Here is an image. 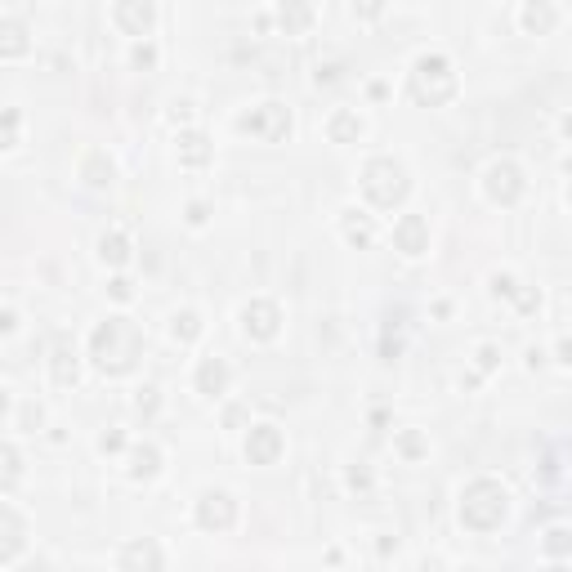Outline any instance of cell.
I'll list each match as a JSON object with an SVG mask.
<instances>
[{"mask_svg":"<svg viewBox=\"0 0 572 572\" xmlns=\"http://www.w3.org/2000/svg\"><path fill=\"white\" fill-rule=\"evenodd\" d=\"M246 451H250L255 461H273V456H277V429H273V425H260V429H255V447L246 443Z\"/></svg>","mask_w":572,"mask_h":572,"instance_id":"52a82bcc","label":"cell"},{"mask_svg":"<svg viewBox=\"0 0 572 572\" xmlns=\"http://www.w3.org/2000/svg\"><path fill=\"white\" fill-rule=\"evenodd\" d=\"M183 143H188V161H201V157H206V148H201V139H197V134H188Z\"/></svg>","mask_w":572,"mask_h":572,"instance_id":"4fadbf2b","label":"cell"},{"mask_svg":"<svg viewBox=\"0 0 572 572\" xmlns=\"http://www.w3.org/2000/svg\"><path fill=\"white\" fill-rule=\"evenodd\" d=\"M277 309L273 305H260V309H246V331H255V335H273L277 331Z\"/></svg>","mask_w":572,"mask_h":572,"instance_id":"ba28073f","label":"cell"},{"mask_svg":"<svg viewBox=\"0 0 572 572\" xmlns=\"http://www.w3.org/2000/svg\"><path fill=\"white\" fill-rule=\"evenodd\" d=\"M380 9V0H362V14H376Z\"/></svg>","mask_w":572,"mask_h":572,"instance_id":"2e32d148","label":"cell"},{"mask_svg":"<svg viewBox=\"0 0 572 572\" xmlns=\"http://www.w3.org/2000/svg\"><path fill=\"white\" fill-rule=\"evenodd\" d=\"M116 23L126 31H134V36H143V31L153 27V5H148V0H121V5H116Z\"/></svg>","mask_w":572,"mask_h":572,"instance_id":"3957f363","label":"cell"},{"mask_svg":"<svg viewBox=\"0 0 572 572\" xmlns=\"http://www.w3.org/2000/svg\"><path fill=\"white\" fill-rule=\"evenodd\" d=\"M153 469H157V451L153 447L134 451V474H153Z\"/></svg>","mask_w":572,"mask_h":572,"instance_id":"7c38bea8","label":"cell"},{"mask_svg":"<svg viewBox=\"0 0 572 572\" xmlns=\"http://www.w3.org/2000/svg\"><path fill=\"white\" fill-rule=\"evenodd\" d=\"M362 188L372 193L380 206H394V201L407 193V179H402V165L398 161H389V157H380V161H372L367 165V175H362Z\"/></svg>","mask_w":572,"mask_h":572,"instance_id":"6da1fadb","label":"cell"},{"mask_svg":"<svg viewBox=\"0 0 572 572\" xmlns=\"http://www.w3.org/2000/svg\"><path fill=\"white\" fill-rule=\"evenodd\" d=\"M98 250H103V260H112V264L126 260V242L121 238H103V242H98Z\"/></svg>","mask_w":572,"mask_h":572,"instance_id":"8fae6325","label":"cell"},{"mask_svg":"<svg viewBox=\"0 0 572 572\" xmlns=\"http://www.w3.org/2000/svg\"><path fill=\"white\" fill-rule=\"evenodd\" d=\"M398 242H402V250H407V255H420V250H425V224L416 220H402V228H398Z\"/></svg>","mask_w":572,"mask_h":572,"instance_id":"8992f818","label":"cell"},{"mask_svg":"<svg viewBox=\"0 0 572 572\" xmlns=\"http://www.w3.org/2000/svg\"><path fill=\"white\" fill-rule=\"evenodd\" d=\"M197 519H201L206 528H228V524H233V501H228L224 492H215V496H206V501H201Z\"/></svg>","mask_w":572,"mask_h":572,"instance_id":"5b68a950","label":"cell"},{"mask_svg":"<svg viewBox=\"0 0 572 572\" xmlns=\"http://www.w3.org/2000/svg\"><path fill=\"white\" fill-rule=\"evenodd\" d=\"M121 447V434H103V451H116Z\"/></svg>","mask_w":572,"mask_h":572,"instance_id":"9a60e30c","label":"cell"},{"mask_svg":"<svg viewBox=\"0 0 572 572\" xmlns=\"http://www.w3.org/2000/svg\"><path fill=\"white\" fill-rule=\"evenodd\" d=\"M242 130L264 134V139H282V134L291 130V116H286V108H282V103H264L260 112L242 116Z\"/></svg>","mask_w":572,"mask_h":572,"instance_id":"7a4b0ae2","label":"cell"},{"mask_svg":"<svg viewBox=\"0 0 572 572\" xmlns=\"http://www.w3.org/2000/svg\"><path fill=\"white\" fill-rule=\"evenodd\" d=\"M524 23H528L532 31H546V27L554 23V9H546V5H528V14H524Z\"/></svg>","mask_w":572,"mask_h":572,"instance_id":"9c48e42d","label":"cell"},{"mask_svg":"<svg viewBox=\"0 0 572 572\" xmlns=\"http://www.w3.org/2000/svg\"><path fill=\"white\" fill-rule=\"evenodd\" d=\"M201 389H206V394H210V389H215V394L224 389V367H220V362H206V367H201Z\"/></svg>","mask_w":572,"mask_h":572,"instance_id":"30bf717a","label":"cell"},{"mask_svg":"<svg viewBox=\"0 0 572 572\" xmlns=\"http://www.w3.org/2000/svg\"><path fill=\"white\" fill-rule=\"evenodd\" d=\"M487 193H492L496 201H514L519 197V170L514 165H492V170H487Z\"/></svg>","mask_w":572,"mask_h":572,"instance_id":"277c9868","label":"cell"},{"mask_svg":"<svg viewBox=\"0 0 572 572\" xmlns=\"http://www.w3.org/2000/svg\"><path fill=\"white\" fill-rule=\"evenodd\" d=\"M331 130H335V139H340V134H353V130H362V126H353V121H349V116H340V121H335Z\"/></svg>","mask_w":572,"mask_h":572,"instance_id":"5bb4252c","label":"cell"},{"mask_svg":"<svg viewBox=\"0 0 572 572\" xmlns=\"http://www.w3.org/2000/svg\"><path fill=\"white\" fill-rule=\"evenodd\" d=\"M563 362H572V340H563Z\"/></svg>","mask_w":572,"mask_h":572,"instance_id":"e0dca14e","label":"cell"}]
</instances>
